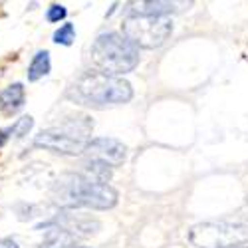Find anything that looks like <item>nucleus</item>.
I'll use <instances>...</instances> for the list:
<instances>
[{"label":"nucleus","instance_id":"nucleus-15","mask_svg":"<svg viewBox=\"0 0 248 248\" xmlns=\"http://www.w3.org/2000/svg\"><path fill=\"white\" fill-rule=\"evenodd\" d=\"M66 8L64 6H60V4H54V6H50V10H48V14H46V18L50 20V22H60V20H64L66 18Z\"/></svg>","mask_w":248,"mask_h":248},{"label":"nucleus","instance_id":"nucleus-18","mask_svg":"<svg viewBox=\"0 0 248 248\" xmlns=\"http://www.w3.org/2000/svg\"><path fill=\"white\" fill-rule=\"evenodd\" d=\"M66 248H90V246H76V244H70V246H66Z\"/></svg>","mask_w":248,"mask_h":248},{"label":"nucleus","instance_id":"nucleus-8","mask_svg":"<svg viewBox=\"0 0 248 248\" xmlns=\"http://www.w3.org/2000/svg\"><path fill=\"white\" fill-rule=\"evenodd\" d=\"M56 224L64 232H68L72 238L74 236H92L99 231V222L92 217H84L79 213H60L56 218Z\"/></svg>","mask_w":248,"mask_h":248},{"label":"nucleus","instance_id":"nucleus-10","mask_svg":"<svg viewBox=\"0 0 248 248\" xmlns=\"http://www.w3.org/2000/svg\"><path fill=\"white\" fill-rule=\"evenodd\" d=\"M24 106V86L22 84H10L2 93H0V109L12 115Z\"/></svg>","mask_w":248,"mask_h":248},{"label":"nucleus","instance_id":"nucleus-1","mask_svg":"<svg viewBox=\"0 0 248 248\" xmlns=\"http://www.w3.org/2000/svg\"><path fill=\"white\" fill-rule=\"evenodd\" d=\"M66 97L78 103V106L103 109V108L127 103L133 97V88L127 79L111 78L93 70V72L81 74L68 88Z\"/></svg>","mask_w":248,"mask_h":248},{"label":"nucleus","instance_id":"nucleus-12","mask_svg":"<svg viewBox=\"0 0 248 248\" xmlns=\"http://www.w3.org/2000/svg\"><path fill=\"white\" fill-rule=\"evenodd\" d=\"M50 54L46 50H40L34 56L32 64L28 66V81H38L40 78H44L50 72Z\"/></svg>","mask_w":248,"mask_h":248},{"label":"nucleus","instance_id":"nucleus-7","mask_svg":"<svg viewBox=\"0 0 248 248\" xmlns=\"http://www.w3.org/2000/svg\"><path fill=\"white\" fill-rule=\"evenodd\" d=\"M84 153H88V159H97V161L108 163L109 167H117V165L125 161L127 147L113 137H97V139L88 141Z\"/></svg>","mask_w":248,"mask_h":248},{"label":"nucleus","instance_id":"nucleus-5","mask_svg":"<svg viewBox=\"0 0 248 248\" xmlns=\"http://www.w3.org/2000/svg\"><path fill=\"white\" fill-rule=\"evenodd\" d=\"M189 240L197 248H229L248 244V226L240 222L209 220L189 231Z\"/></svg>","mask_w":248,"mask_h":248},{"label":"nucleus","instance_id":"nucleus-11","mask_svg":"<svg viewBox=\"0 0 248 248\" xmlns=\"http://www.w3.org/2000/svg\"><path fill=\"white\" fill-rule=\"evenodd\" d=\"M84 175L86 179L90 181H95V183H109L111 175H113V167H109L108 163L103 161H97V159H86L84 161Z\"/></svg>","mask_w":248,"mask_h":248},{"label":"nucleus","instance_id":"nucleus-19","mask_svg":"<svg viewBox=\"0 0 248 248\" xmlns=\"http://www.w3.org/2000/svg\"><path fill=\"white\" fill-rule=\"evenodd\" d=\"M229 248H248V244H242V246H229Z\"/></svg>","mask_w":248,"mask_h":248},{"label":"nucleus","instance_id":"nucleus-14","mask_svg":"<svg viewBox=\"0 0 248 248\" xmlns=\"http://www.w3.org/2000/svg\"><path fill=\"white\" fill-rule=\"evenodd\" d=\"M32 125H34V119L30 115H24V117H20L14 123V125L8 129V133H12L14 137H24V135H28V131L32 129Z\"/></svg>","mask_w":248,"mask_h":248},{"label":"nucleus","instance_id":"nucleus-3","mask_svg":"<svg viewBox=\"0 0 248 248\" xmlns=\"http://www.w3.org/2000/svg\"><path fill=\"white\" fill-rule=\"evenodd\" d=\"M92 62L95 72H101L111 78L129 74L139 64V50L131 46L125 38L117 32H108L97 36L92 46Z\"/></svg>","mask_w":248,"mask_h":248},{"label":"nucleus","instance_id":"nucleus-16","mask_svg":"<svg viewBox=\"0 0 248 248\" xmlns=\"http://www.w3.org/2000/svg\"><path fill=\"white\" fill-rule=\"evenodd\" d=\"M0 248H18V244L12 238H0Z\"/></svg>","mask_w":248,"mask_h":248},{"label":"nucleus","instance_id":"nucleus-13","mask_svg":"<svg viewBox=\"0 0 248 248\" xmlns=\"http://www.w3.org/2000/svg\"><path fill=\"white\" fill-rule=\"evenodd\" d=\"M76 40V30H74V24L66 22L62 28H58L54 32V42L56 44H62V46H72Z\"/></svg>","mask_w":248,"mask_h":248},{"label":"nucleus","instance_id":"nucleus-2","mask_svg":"<svg viewBox=\"0 0 248 248\" xmlns=\"http://www.w3.org/2000/svg\"><path fill=\"white\" fill-rule=\"evenodd\" d=\"M52 199L64 209L108 211L117 204V191L111 185L95 183L81 173H64L52 187Z\"/></svg>","mask_w":248,"mask_h":248},{"label":"nucleus","instance_id":"nucleus-9","mask_svg":"<svg viewBox=\"0 0 248 248\" xmlns=\"http://www.w3.org/2000/svg\"><path fill=\"white\" fill-rule=\"evenodd\" d=\"M177 10L175 2H165V0H141V2L129 4V16H167Z\"/></svg>","mask_w":248,"mask_h":248},{"label":"nucleus","instance_id":"nucleus-4","mask_svg":"<svg viewBox=\"0 0 248 248\" xmlns=\"http://www.w3.org/2000/svg\"><path fill=\"white\" fill-rule=\"evenodd\" d=\"M123 38L137 50H155L167 42L173 32L169 16H127L123 20Z\"/></svg>","mask_w":248,"mask_h":248},{"label":"nucleus","instance_id":"nucleus-6","mask_svg":"<svg viewBox=\"0 0 248 248\" xmlns=\"http://www.w3.org/2000/svg\"><path fill=\"white\" fill-rule=\"evenodd\" d=\"M34 145L62 155H79L86 151L88 141L76 133H68L62 129H46L34 137Z\"/></svg>","mask_w":248,"mask_h":248},{"label":"nucleus","instance_id":"nucleus-17","mask_svg":"<svg viewBox=\"0 0 248 248\" xmlns=\"http://www.w3.org/2000/svg\"><path fill=\"white\" fill-rule=\"evenodd\" d=\"M6 139H8V135H6V131H0V147L6 143Z\"/></svg>","mask_w":248,"mask_h":248}]
</instances>
